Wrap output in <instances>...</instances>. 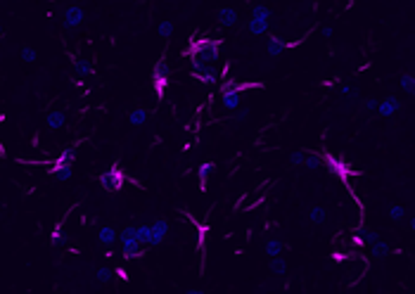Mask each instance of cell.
<instances>
[{
    "label": "cell",
    "instance_id": "6da1fadb",
    "mask_svg": "<svg viewBox=\"0 0 415 294\" xmlns=\"http://www.w3.org/2000/svg\"><path fill=\"white\" fill-rule=\"evenodd\" d=\"M221 48H223V38H192L187 43V48L180 52L183 57H190L192 69H216L218 60H221Z\"/></svg>",
    "mask_w": 415,
    "mask_h": 294
},
{
    "label": "cell",
    "instance_id": "7a4b0ae2",
    "mask_svg": "<svg viewBox=\"0 0 415 294\" xmlns=\"http://www.w3.org/2000/svg\"><path fill=\"white\" fill-rule=\"evenodd\" d=\"M320 159H323V166H325L327 171L332 176H337L342 183H351V178H358L361 176V169H353L344 157H339V154H332V152H320Z\"/></svg>",
    "mask_w": 415,
    "mask_h": 294
},
{
    "label": "cell",
    "instance_id": "3957f363",
    "mask_svg": "<svg viewBox=\"0 0 415 294\" xmlns=\"http://www.w3.org/2000/svg\"><path fill=\"white\" fill-rule=\"evenodd\" d=\"M74 159H76V150H74V147H67L57 159H52V162H41V164L48 166V173L52 178H57L60 183H67V180H71V173H74Z\"/></svg>",
    "mask_w": 415,
    "mask_h": 294
},
{
    "label": "cell",
    "instance_id": "277c9868",
    "mask_svg": "<svg viewBox=\"0 0 415 294\" xmlns=\"http://www.w3.org/2000/svg\"><path fill=\"white\" fill-rule=\"evenodd\" d=\"M126 180H128V176H126L124 169L119 164L107 166V169L100 173V178H97V183H100V188H102L104 192H119L126 185Z\"/></svg>",
    "mask_w": 415,
    "mask_h": 294
},
{
    "label": "cell",
    "instance_id": "5b68a950",
    "mask_svg": "<svg viewBox=\"0 0 415 294\" xmlns=\"http://www.w3.org/2000/svg\"><path fill=\"white\" fill-rule=\"evenodd\" d=\"M169 86H171V74H169V67H166V62H157L152 69V90H154V95H157V100H164L166 97V90H169Z\"/></svg>",
    "mask_w": 415,
    "mask_h": 294
},
{
    "label": "cell",
    "instance_id": "8992f818",
    "mask_svg": "<svg viewBox=\"0 0 415 294\" xmlns=\"http://www.w3.org/2000/svg\"><path fill=\"white\" fill-rule=\"evenodd\" d=\"M301 38H297V41H285V38H280V36H268V43H266V52H268V57H280L287 48H294V45H301Z\"/></svg>",
    "mask_w": 415,
    "mask_h": 294
},
{
    "label": "cell",
    "instance_id": "52a82bcc",
    "mask_svg": "<svg viewBox=\"0 0 415 294\" xmlns=\"http://www.w3.org/2000/svg\"><path fill=\"white\" fill-rule=\"evenodd\" d=\"M166 235H169V221L157 216L150 223V242H147V247H159L166 239Z\"/></svg>",
    "mask_w": 415,
    "mask_h": 294
},
{
    "label": "cell",
    "instance_id": "ba28073f",
    "mask_svg": "<svg viewBox=\"0 0 415 294\" xmlns=\"http://www.w3.org/2000/svg\"><path fill=\"white\" fill-rule=\"evenodd\" d=\"M83 21H86L83 7L69 5L67 10H64V14H62V26L64 29H78V26H83Z\"/></svg>",
    "mask_w": 415,
    "mask_h": 294
},
{
    "label": "cell",
    "instance_id": "9c48e42d",
    "mask_svg": "<svg viewBox=\"0 0 415 294\" xmlns=\"http://www.w3.org/2000/svg\"><path fill=\"white\" fill-rule=\"evenodd\" d=\"M399 110H401L399 97L389 95V97H384V100H380V102H377V110H375V112H377L382 119H392L394 114H399Z\"/></svg>",
    "mask_w": 415,
    "mask_h": 294
},
{
    "label": "cell",
    "instance_id": "30bf717a",
    "mask_svg": "<svg viewBox=\"0 0 415 294\" xmlns=\"http://www.w3.org/2000/svg\"><path fill=\"white\" fill-rule=\"evenodd\" d=\"M216 21H218V26L221 29H230V26H237L240 24V17L233 7H218L216 10Z\"/></svg>",
    "mask_w": 415,
    "mask_h": 294
},
{
    "label": "cell",
    "instance_id": "8fae6325",
    "mask_svg": "<svg viewBox=\"0 0 415 294\" xmlns=\"http://www.w3.org/2000/svg\"><path fill=\"white\" fill-rule=\"evenodd\" d=\"M192 78L202 86H216V83L221 81V76H218V69H192L190 71Z\"/></svg>",
    "mask_w": 415,
    "mask_h": 294
},
{
    "label": "cell",
    "instance_id": "7c38bea8",
    "mask_svg": "<svg viewBox=\"0 0 415 294\" xmlns=\"http://www.w3.org/2000/svg\"><path fill=\"white\" fill-rule=\"evenodd\" d=\"M221 107L226 112H235L237 107H242V93H237V90H226V93H221Z\"/></svg>",
    "mask_w": 415,
    "mask_h": 294
},
{
    "label": "cell",
    "instance_id": "4fadbf2b",
    "mask_svg": "<svg viewBox=\"0 0 415 294\" xmlns=\"http://www.w3.org/2000/svg\"><path fill=\"white\" fill-rule=\"evenodd\" d=\"M216 171L214 162H202L197 166V180H200V192H207V180L211 178V173Z\"/></svg>",
    "mask_w": 415,
    "mask_h": 294
},
{
    "label": "cell",
    "instance_id": "5bb4252c",
    "mask_svg": "<svg viewBox=\"0 0 415 294\" xmlns=\"http://www.w3.org/2000/svg\"><path fill=\"white\" fill-rule=\"evenodd\" d=\"M45 123H48L50 130L64 128V123H67V114H64V110H50L48 114H45Z\"/></svg>",
    "mask_w": 415,
    "mask_h": 294
},
{
    "label": "cell",
    "instance_id": "9a60e30c",
    "mask_svg": "<svg viewBox=\"0 0 415 294\" xmlns=\"http://www.w3.org/2000/svg\"><path fill=\"white\" fill-rule=\"evenodd\" d=\"M97 239L102 247H114V242L119 239V233L114 230V226H102L97 230Z\"/></svg>",
    "mask_w": 415,
    "mask_h": 294
},
{
    "label": "cell",
    "instance_id": "2e32d148",
    "mask_svg": "<svg viewBox=\"0 0 415 294\" xmlns=\"http://www.w3.org/2000/svg\"><path fill=\"white\" fill-rule=\"evenodd\" d=\"M309 221H311L313 226H325V223H327V211L323 209V206H318V204L309 206Z\"/></svg>",
    "mask_w": 415,
    "mask_h": 294
},
{
    "label": "cell",
    "instance_id": "e0dca14e",
    "mask_svg": "<svg viewBox=\"0 0 415 294\" xmlns=\"http://www.w3.org/2000/svg\"><path fill=\"white\" fill-rule=\"evenodd\" d=\"M389 254H392V247H389L382 237L370 245V256H373V259H387Z\"/></svg>",
    "mask_w": 415,
    "mask_h": 294
},
{
    "label": "cell",
    "instance_id": "ac0fdd59",
    "mask_svg": "<svg viewBox=\"0 0 415 294\" xmlns=\"http://www.w3.org/2000/svg\"><path fill=\"white\" fill-rule=\"evenodd\" d=\"M252 36H263V34H268V29H270V21H261V19H249L247 21V26H244Z\"/></svg>",
    "mask_w": 415,
    "mask_h": 294
},
{
    "label": "cell",
    "instance_id": "d6986e66",
    "mask_svg": "<svg viewBox=\"0 0 415 294\" xmlns=\"http://www.w3.org/2000/svg\"><path fill=\"white\" fill-rule=\"evenodd\" d=\"M285 249H287V245H285L283 239H278V237L266 239V256H278V254H283Z\"/></svg>",
    "mask_w": 415,
    "mask_h": 294
},
{
    "label": "cell",
    "instance_id": "ffe728a7",
    "mask_svg": "<svg viewBox=\"0 0 415 294\" xmlns=\"http://www.w3.org/2000/svg\"><path fill=\"white\" fill-rule=\"evenodd\" d=\"M50 245L57 247V249H62V247L69 245V239L64 237V233H62V223H57V226L52 228V233H50Z\"/></svg>",
    "mask_w": 415,
    "mask_h": 294
},
{
    "label": "cell",
    "instance_id": "44dd1931",
    "mask_svg": "<svg viewBox=\"0 0 415 294\" xmlns=\"http://www.w3.org/2000/svg\"><path fill=\"white\" fill-rule=\"evenodd\" d=\"M301 166H304V169H309V171H316V169H320V166H323L320 152H306V154H304V162H301Z\"/></svg>",
    "mask_w": 415,
    "mask_h": 294
},
{
    "label": "cell",
    "instance_id": "7402d4cb",
    "mask_svg": "<svg viewBox=\"0 0 415 294\" xmlns=\"http://www.w3.org/2000/svg\"><path fill=\"white\" fill-rule=\"evenodd\" d=\"M74 69H76V74L81 76V78H86V76H95V67H93L88 60H74Z\"/></svg>",
    "mask_w": 415,
    "mask_h": 294
},
{
    "label": "cell",
    "instance_id": "603a6c76",
    "mask_svg": "<svg viewBox=\"0 0 415 294\" xmlns=\"http://www.w3.org/2000/svg\"><path fill=\"white\" fill-rule=\"evenodd\" d=\"M147 110H143V107H138V110H131L128 112V123L131 126H143V123H147Z\"/></svg>",
    "mask_w": 415,
    "mask_h": 294
},
{
    "label": "cell",
    "instance_id": "cb8c5ba5",
    "mask_svg": "<svg viewBox=\"0 0 415 294\" xmlns=\"http://www.w3.org/2000/svg\"><path fill=\"white\" fill-rule=\"evenodd\" d=\"M273 12L268 5H254L252 7V19H261V21H270Z\"/></svg>",
    "mask_w": 415,
    "mask_h": 294
},
{
    "label": "cell",
    "instance_id": "d4e9b609",
    "mask_svg": "<svg viewBox=\"0 0 415 294\" xmlns=\"http://www.w3.org/2000/svg\"><path fill=\"white\" fill-rule=\"evenodd\" d=\"M173 31H176V24H173V21H159V26H157V34H159L161 41H171Z\"/></svg>",
    "mask_w": 415,
    "mask_h": 294
},
{
    "label": "cell",
    "instance_id": "484cf974",
    "mask_svg": "<svg viewBox=\"0 0 415 294\" xmlns=\"http://www.w3.org/2000/svg\"><path fill=\"white\" fill-rule=\"evenodd\" d=\"M270 271L275 275H287V263H285V259L278 254V256H270Z\"/></svg>",
    "mask_w": 415,
    "mask_h": 294
},
{
    "label": "cell",
    "instance_id": "4316f807",
    "mask_svg": "<svg viewBox=\"0 0 415 294\" xmlns=\"http://www.w3.org/2000/svg\"><path fill=\"white\" fill-rule=\"evenodd\" d=\"M135 237H138L140 245L147 247V242H150V223H138L135 226Z\"/></svg>",
    "mask_w": 415,
    "mask_h": 294
},
{
    "label": "cell",
    "instance_id": "83f0119b",
    "mask_svg": "<svg viewBox=\"0 0 415 294\" xmlns=\"http://www.w3.org/2000/svg\"><path fill=\"white\" fill-rule=\"evenodd\" d=\"M387 213H389V219L394 221V223H399V221L406 219V209H403L401 204H389Z\"/></svg>",
    "mask_w": 415,
    "mask_h": 294
},
{
    "label": "cell",
    "instance_id": "f1b7e54d",
    "mask_svg": "<svg viewBox=\"0 0 415 294\" xmlns=\"http://www.w3.org/2000/svg\"><path fill=\"white\" fill-rule=\"evenodd\" d=\"M95 278H97V282L107 285V282H112V278H114V271H112V268H107V266H100L95 271Z\"/></svg>",
    "mask_w": 415,
    "mask_h": 294
},
{
    "label": "cell",
    "instance_id": "f546056e",
    "mask_svg": "<svg viewBox=\"0 0 415 294\" xmlns=\"http://www.w3.org/2000/svg\"><path fill=\"white\" fill-rule=\"evenodd\" d=\"M197 226V249H204V239H207V235H209V226L207 223H195Z\"/></svg>",
    "mask_w": 415,
    "mask_h": 294
},
{
    "label": "cell",
    "instance_id": "4dcf8cb0",
    "mask_svg": "<svg viewBox=\"0 0 415 294\" xmlns=\"http://www.w3.org/2000/svg\"><path fill=\"white\" fill-rule=\"evenodd\" d=\"M244 119H249V110H247V107H237V110L230 114V121H233V123H242Z\"/></svg>",
    "mask_w": 415,
    "mask_h": 294
},
{
    "label": "cell",
    "instance_id": "1f68e13d",
    "mask_svg": "<svg viewBox=\"0 0 415 294\" xmlns=\"http://www.w3.org/2000/svg\"><path fill=\"white\" fill-rule=\"evenodd\" d=\"M399 86H401L406 93H413V86H415V78L410 74H403L401 78H399Z\"/></svg>",
    "mask_w": 415,
    "mask_h": 294
},
{
    "label": "cell",
    "instance_id": "d6a6232c",
    "mask_svg": "<svg viewBox=\"0 0 415 294\" xmlns=\"http://www.w3.org/2000/svg\"><path fill=\"white\" fill-rule=\"evenodd\" d=\"M21 60H24V62H36V60H38V52H36V48H31V45H24V48H21Z\"/></svg>",
    "mask_w": 415,
    "mask_h": 294
},
{
    "label": "cell",
    "instance_id": "836d02e7",
    "mask_svg": "<svg viewBox=\"0 0 415 294\" xmlns=\"http://www.w3.org/2000/svg\"><path fill=\"white\" fill-rule=\"evenodd\" d=\"M349 259H353V254H349V252H332L330 254L332 263H344V261H349Z\"/></svg>",
    "mask_w": 415,
    "mask_h": 294
},
{
    "label": "cell",
    "instance_id": "e575fe53",
    "mask_svg": "<svg viewBox=\"0 0 415 294\" xmlns=\"http://www.w3.org/2000/svg\"><path fill=\"white\" fill-rule=\"evenodd\" d=\"M114 278L119 282H131V275H128V271L124 266H114Z\"/></svg>",
    "mask_w": 415,
    "mask_h": 294
},
{
    "label": "cell",
    "instance_id": "d590c367",
    "mask_svg": "<svg viewBox=\"0 0 415 294\" xmlns=\"http://www.w3.org/2000/svg\"><path fill=\"white\" fill-rule=\"evenodd\" d=\"M304 154H306V150H294L287 159H290L292 166H301V162H304Z\"/></svg>",
    "mask_w": 415,
    "mask_h": 294
},
{
    "label": "cell",
    "instance_id": "8d00e7d4",
    "mask_svg": "<svg viewBox=\"0 0 415 294\" xmlns=\"http://www.w3.org/2000/svg\"><path fill=\"white\" fill-rule=\"evenodd\" d=\"M351 242H353L356 247H366V228L361 226L358 230H356V235L351 237Z\"/></svg>",
    "mask_w": 415,
    "mask_h": 294
},
{
    "label": "cell",
    "instance_id": "74e56055",
    "mask_svg": "<svg viewBox=\"0 0 415 294\" xmlns=\"http://www.w3.org/2000/svg\"><path fill=\"white\" fill-rule=\"evenodd\" d=\"M363 112H375L377 110V100H363Z\"/></svg>",
    "mask_w": 415,
    "mask_h": 294
},
{
    "label": "cell",
    "instance_id": "f35d334b",
    "mask_svg": "<svg viewBox=\"0 0 415 294\" xmlns=\"http://www.w3.org/2000/svg\"><path fill=\"white\" fill-rule=\"evenodd\" d=\"M380 239V235L375 233V230H368L366 228V245H373V242H377Z\"/></svg>",
    "mask_w": 415,
    "mask_h": 294
},
{
    "label": "cell",
    "instance_id": "ab89813d",
    "mask_svg": "<svg viewBox=\"0 0 415 294\" xmlns=\"http://www.w3.org/2000/svg\"><path fill=\"white\" fill-rule=\"evenodd\" d=\"M320 34L325 36V38H332V29L330 26H323V29H320Z\"/></svg>",
    "mask_w": 415,
    "mask_h": 294
},
{
    "label": "cell",
    "instance_id": "60d3db41",
    "mask_svg": "<svg viewBox=\"0 0 415 294\" xmlns=\"http://www.w3.org/2000/svg\"><path fill=\"white\" fill-rule=\"evenodd\" d=\"M5 157H7V150H5V145L0 143V162H3V159H5Z\"/></svg>",
    "mask_w": 415,
    "mask_h": 294
},
{
    "label": "cell",
    "instance_id": "b9f144b4",
    "mask_svg": "<svg viewBox=\"0 0 415 294\" xmlns=\"http://www.w3.org/2000/svg\"><path fill=\"white\" fill-rule=\"evenodd\" d=\"M3 36H5V31H3V26H0V38H3Z\"/></svg>",
    "mask_w": 415,
    "mask_h": 294
}]
</instances>
